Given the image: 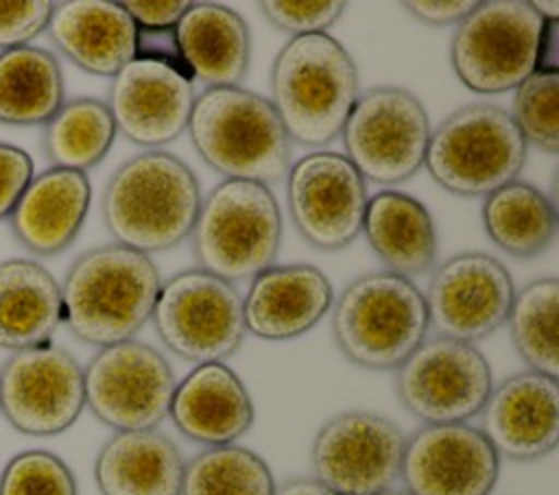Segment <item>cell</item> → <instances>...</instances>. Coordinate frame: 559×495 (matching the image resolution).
<instances>
[{
  "label": "cell",
  "instance_id": "obj_31",
  "mask_svg": "<svg viewBox=\"0 0 559 495\" xmlns=\"http://www.w3.org/2000/svg\"><path fill=\"white\" fill-rule=\"evenodd\" d=\"M559 281L542 277L515 292L507 325L528 371L559 377Z\"/></svg>",
  "mask_w": 559,
  "mask_h": 495
},
{
  "label": "cell",
  "instance_id": "obj_34",
  "mask_svg": "<svg viewBox=\"0 0 559 495\" xmlns=\"http://www.w3.org/2000/svg\"><path fill=\"white\" fill-rule=\"evenodd\" d=\"M0 495H79L72 469L52 451L28 449L0 473Z\"/></svg>",
  "mask_w": 559,
  "mask_h": 495
},
{
  "label": "cell",
  "instance_id": "obj_14",
  "mask_svg": "<svg viewBox=\"0 0 559 495\" xmlns=\"http://www.w3.org/2000/svg\"><path fill=\"white\" fill-rule=\"evenodd\" d=\"M85 408L83 366L57 345L13 351L0 366V412L26 436H57Z\"/></svg>",
  "mask_w": 559,
  "mask_h": 495
},
{
  "label": "cell",
  "instance_id": "obj_27",
  "mask_svg": "<svg viewBox=\"0 0 559 495\" xmlns=\"http://www.w3.org/2000/svg\"><path fill=\"white\" fill-rule=\"evenodd\" d=\"M61 323V286L50 270L26 257L0 262V349L46 345Z\"/></svg>",
  "mask_w": 559,
  "mask_h": 495
},
{
  "label": "cell",
  "instance_id": "obj_38",
  "mask_svg": "<svg viewBox=\"0 0 559 495\" xmlns=\"http://www.w3.org/2000/svg\"><path fill=\"white\" fill-rule=\"evenodd\" d=\"M122 9L129 13L138 31H166L175 28L181 20L183 11L190 7V2L183 0H157V2H144V0H129L120 2Z\"/></svg>",
  "mask_w": 559,
  "mask_h": 495
},
{
  "label": "cell",
  "instance_id": "obj_18",
  "mask_svg": "<svg viewBox=\"0 0 559 495\" xmlns=\"http://www.w3.org/2000/svg\"><path fill=\"white\" fill-rule=\"evenodd\" d=\"M194 96L186 68L162 59L135 57L111 76L107 107L118 133L138 146L155 150L188 129Z\"/></svg>",
  "mask_w": 559,
  "mask_h": 495
},
{
  "label": "cell",
  "instance_id": "obj_22",
  "mask_svg": "<svg viewBox=\"0 0 559 495\" xmlns=\"http://www.w3.org/2000/svg\"><path fill=\"white\" fill-rule=\"evenodd\" d=\"M46 33L76 68L96 76H116L135 59L138 26L120 2H55Z\"/></svg>",
  "mask_w": 559,
  "mask_h": 495
},
{
  "label": "cell",
  "instance_id": "obj_32",
  "mask_svg": "<svg viewBox=\"0 0 559 495\" xmlns=\"http://www.w3.org/2000/svg\"><path fill=\"white\" fill-rule=\"evenodd\" d=\"M269 464L236 443L207 447L186 460L179 495H273Z\"/></svg>",
  "mask_w": 559,
  "mask_h": 495
},
{
  "label": "cell",
  "instance_id": "obj_16",
  "mask_svg": "<svg viewBox=\"0 0 559 495\" xmlns=\"http://www.w3.org/2000/svg\"><path fill=\"white\" fill-rule=\"evenodd\" d=\"M515 297L502 262L480 251H465L441 262L424 292L428 329L435 336L474 345L507 323Z\"/></svg>",
  "mask_w": 559,
  "mask_h": 495
},
{
  "label": "cell",
  "instance_id": "obj_39",
  "mask_svg": "<svg viewBox=\"0 0 559 495\" xmlns=\"http://www.w3.org/2000/svg\"><path fill=\"white\" fill-rule=\"evenodd\" d=\"M476 0H406L402 7L428 26L461 24L476 7Z\"/></svg>",
  "mask_w": 559,
  "mask_h": 495
},
{
  "label": "cell",
  "instance_id": "obj_21",
  "mask_svg": "<svg viewBox=\"0 0 559 495\" xmlns=\"http://www.w3.org/2000/svg\"><path fill=\"white\" fill-rule=\"evenodd\" d=\"M190 440L231 445L253 425V403L242 379L225 362L197 364L177 386L168 410Z\"/></svg>",
  "mask_w": 559,
  "mask_h": 495
},
{
  "label": "cell",
  "instance_id": "obj_13",
  "mask_svg": "<svg viewBox=\"0 0 559 495\" xmlns=\"http://www.w3.org/2000/svg\"><path fill=\"white\" fill-rule=\"evenodd\" d=\"M404 443L400 425L382 414L341 412L314 434L312 478L336 495H380L400 478Z\"/></svg>",
  "mask_w": 559,
  "mask_h": 495
},
{
  "label": "cell",
  "instance_id": "obj_30",
  "mask_svg": "<svg viewBox=\"0 0 559 495\" xmlns=\"http://www.w3.org/2000/svg\"><path fill=\"white\" fill-rule=\"evenodd\" d=\"M118 131L105 100L72 98L44 124L41 146L52 168L85 172L100 164Z\"/></svg>",
  "mask_w": 559,
  "mask_h": 495
},
{
  "label": "cell",
  "instance_id": "obj_10",
  "mask_svg": "<svg viewBox=\"0 0 559 495\" xmlns=\"http://www.w3.org/2000/svg\"><path fill=\"white\" fill-rule=\"evenodd\" d=\"M430 118L421 100L395 85L358 94L341 131L345 157L365 181L393 185L424 168Z\"/></svg>",
  "mask_w": 559,
  "mask_h": 495
},
{
  "label": "cell",
  "instance_id": "obj_5",
  "mask_svg": "<svg viewBox=\"0 0 559 495\" xmlns=\"http://www.w3.org/2000/svg\"><path fill=\"white\" fill-rule=\"evenodd\" d=\"M330 310L338 351L367 371H395L430 331L424 292L391 270L356 277Z\"/></svg>",
  "mask_w": 559,
  "mask_h": 495
},
{
  "label": "cell",
  "instance_id": "obj_9",
  "mask_svg": "<svg viewBox=\"0 0 559 495\" xmlns=\"http://www.w3.org/2000/svg\"><path fill=\"white\" fill-rule=\"evenodd\" d=\"M151 321L164 347L194 364L227 360L247 334L236 286L201 268L179 270L162 283Z\"/></svg>",
  "mask_w": 559,
  "mask_h": 495
},
{
  "label": "cell",
  "instance_id": "obj_1",
  "mask_svg": "<svg viewBox=\"0 0 559 495\" xmlns=\"http://www.w3.org/2000/svg\"><path fill=\"white\" fill-rule=\"evenodd\" d=\"M159 288V270L146 253L116 242L90 249L63 277V323L98 349L131 340L151 321Z\"/></svg>",
  "mask_w": 559,
  "mask_h": 495
},
{
  "label": "cell",
  "instance_id": "obj_8",
  "mask_svg": "<svg viewBox=\"0 0 559 495\" xmlns=\"http://www.w3.org/2000/svg\"><path fill=\"white\" fill-rule=\"evenodd\" d=\"M544 20L526 0H485L454 28L450 63L476 94L515 89L537 70Z\"/></svg>",
  "mask_w": 559,
  "mask_h": 495
},
{
  "label": "cell",
  "instance_id": "obj_17",
  "mask_svg": "<svg viewBox=\"0 0 559 495\" xmlns=\"http://www.w3.org/2000/svg\"><path fill=\"white\" fill-rule=\"evenodd\" d=\"M500 456L469 423L421 425L406 443L400 480L408 495H489Z\"/></svg>",
  "mask_w": 559,
  "mask_h": 495
},
{
  "label": "cell",
  "instance_id": "obj_29",
  "mask_svg": "<svg viewBox=\"0 0 559 495\" xmlns=\"http://www.w3.org/2000/svg\"><path fill=\"white\" fill-rule=\"evenodd\" d=\"M483 225L500 251L531 259L555 242L557 209L533 183L515 179L485 196Z\"/></svg>",
  "mask_w": 559,
  "mask_h": 495
},
{
  "label": "cell",
  "instance_id": "obj_23",
  "mask_svg": "<svg viewBox=\"0 0 559 495\" xmlns=\"http://www.w3.org/2000/svg\"><path fill=\"white\" fill-rule=\"evenodd\" d=\"M92 185L85 172L48 168L31 179L9 216L13 238L33 255L66 251L83 229Z\"/></svg>",
  "mask_w": 559,
  "mask_h": 495
},
{
  "label": "cell",
  "instance_id": "obj_42",
  "mask_svg": "<svg viewBox=\"0 0 559 495\" xmlns=\"http://www.w3.org/2000/svg\"><path fill=\"white\" fill-rule=\"evenodd\" d=\"M380 495H408L406 491H384V493H380Z\"/></svg>",
  "mask_w": 559,
  "mask_h": 495
},
{
  "label": "cell",
  "instance_id": "obj_25",
  "mask_svg": "<svg viewBox=\"0 0 559 495\" xmlns=\"http://www.w3.org/2000/svg\"><path fill=\"white\" fill-rule=\"evenodd\" d=\"M186 460L157 430L116 432L94 460L100 495H179Z\"/></svg>",
  "mask_w": 559,
  "mask_h": 495
},
{
  "label": "cell",
  "instance_id": "obj_36",
  "mask_svg": "<svg viewBox=\"0 0 559 495\" xmlns=\"http://www.w3.org/2000/svg\"><path fill=\"white\" fill-rule=\"evenodd\" d=\"M52 4L50 0L0 2V50L31 46L48 28Z\"/></svg>",
  "mask_w": 559,
  "mask_h": 495
},
{
  "label": "cell",
  "instance_id": "obj_2",
  "mask_svg": "<svg viewBox=\"0 0 559 495\" xmlns=\"http://www.w3.org/2000/svg\"><path fill=\"white\" fill-rule=\"evenodd\" d=\"M199 205L201 188L192 168L155 148L131 157L111 174L100 214L116 244L148 255L186 240Z\"/></svg>",
  "mask_w": 559,
  "mask_h": 495
},
{
  "label": "cell",
  "instance_id": "obj_6",
  "mask_svg": "<svg viewBox=\"0 0 559 495\" xmlns=\"http://www.w3.org/2000/svg\"><path fill=\"white\" fill-rule=\"evenodd\" d=\"M192 253L201 270L229 283L273 266L282 244V212L269 185L223 179L199 205Z\"/></svg>",
  "mask_w": 559,
  "mask_h": 495
},
{
  "label": "cell",
  "instance_id": "obj_19",
  "mask_svg": "<svg viewBox=\"0 0 559 495\" xmlns=\"http://www.w3.org/2000/svg\"><path fill=\"white\" fill-rule=\"evenodd\" d=\"M478 414V430L500 458L539 460L559 443V384L535 371L515 373L491 388Z\"/></svg>",
  "mask_w": 559,
  "mask_h": 495
},
{
  "label": "cell",
  "instance_id": "obj_33",
  "mask_svg": "<svg viewBox=\"0 0 559 495\" xmlns=\"http://www.w3.org/2000/svg\"><path fill=\"white\" fill-rule=\"evenodd\" d=\"M511 118L522 133L526 146L533 144L542 153L559 150V72L535 70L526 76L513 96Z\"/></svg>",
  "mask_w": 559,
  "mask_h": 495
},
{
  "label": "cell",
  "instance_id": "obj_3",
  "mask_svg": "<svg viewBox=\"0 0 559 495\" xmlns=\"http://www.w3.org/2000/svg\"><path fill=\"white\" fill-rule=\"evenodd\" d=\"M271 105L288 135L308 148L334 142L360 94L347 48L328 33L290 37L271 65Z\"/></svg>",
  "mask_w": 559,
  "mask_h": 495
},
{
  "label": "cell",
  "instance_id": "obj_4",
  "mask_svg": "<svg viewBox=\"0 0 559 495\" xmlns=\"http://www.w3.org/2000/svg\"><path fill=\"white\" fill-rule=\"evenodd\" d=\"M197 155L225 179L275 183L290 168V140L269 98L236 87H205L188 120Z\"/></svg>",
  "mask_w": 559,
  "mask_h": 495
},
{
  "label": "cell",
  "instance_id": "obj_11",
  "mask_svg": "<svg viewBox=\"0 0 559 495\" xmlns=\"http://www.w3.org/2000/svg\"><path fill=\"white\" fill-rule=\"evenodd\" d=\"M175 386L168 360L135 338L98 349L83 369L85 406L116 432L155 430L168 416Z\"/></svg>",
  "mask_w": 559,
  "mask_h": 495
},
{
  "label": "cell",
  "instance_id": "obj_24",
  "mask_svg": "<svg viewBox=\"0 0 559 495\" xmlns=\"http://www.w3.org/2000/svg\"><path fill=\"white\" fill-rule=\"evenodd\" d=\"M175 41L190 79L205 87H236L249 72L251 37L238 11L218 2H190Z\"/></svg>",
  "mask_w": 559,
  "mask_h": 495
},
{
  "label": "cell",
  "instance_id": "obj_20",
  "mask_svg": "<svg viewBox=\"0 0 559 495\" xmlns=\"http://www.w3.org/2000/svg\"><path fill=\"white\" fill-rule=\"evenodd\" d=\"M332 283L312 264H282L258 273L242 299L245 329L262 340H290L332 307Z\"/></svg>",
  "mask_w": 559,
  "mask_h": 495
},
{
  "label": "cell",
  "instance_id": "obj_7",
  "mask_svg": "<svg viewBox=\"0 0 559 495\" xmlns=\"http://www.w3.org/2000/svg\"><path fill=\"white\" fill-rule=\"evenodd\" d=\"M526 164V142L511 113L472 102L430 131L424 168L432 181L459 196H487L515 181Z\"/></svg>",
  "mask_w": 559,
  "mask_h": 495
},
{
  "label": "cell",
  "instance_id": "obj_12",
  "mask_svg": "<svg viewBox=\"0 0 559 495\" xmlns=\"http://www.w3.org/2000/svg\"><path fill=\"white\" fill-rule=\"evenodd\" d=\"M493 388L487 358L469 342L426 338L397 369L402 406L424 425L467 423Z\"/></svg>",
  "mask_w": 559,
  "mask_h": 495
},
{
  "label": "cell",
  "instance_id": "obj_15",
  "mask_svg": "<svg viewBox=\"0 0 559 495\" xmlns=\"http://www.w3.org/2000/svg\"><path fill=\"white\" fill-rule=\"evenodd\" d=\"M367 201V181L341 153H308L286 172L293 225L314 249L338 251L352 244L362 229Z\"/></svg>",
  "mask_w": 559,
  "mask_h": 495
},
{
  "label": "cell",
  "instance_id": "obj_37",
  "mask_svg": "<svg viewBox=\"0 0 559 495\" xmlns=\"http://www.w3.org/2000/svg\"><path fill=\"white\" fill-rule=\"evenodd\" d=\"M33 177L31 155L15 144L0 142V220L11 216Z\"/></svg>",
  "mask_w": 559,
  "mask_h": 495
},
{
  "label": "cell",
  "instance_id": "obj_28",
  "mask_svg": "<svg viewBox=\"0 0 559 495\" xmlns=\"http://www.w3.org/2000/svg\"><path fill=\"white\" fill-rule=\"evenodd\" d=\"M66 102L57 57L37 46L0 52V124H46Z\"/></svg>",
  "mask_w": 559,
  "mask_h": 495
},
{
  "label": "cell",
  "instance_id": "obj_41",
  "mask_svg": "<svg viewBox=\"0 0 559 495\" xmlns=\"http://www.w3.org/2000/svg\"><path fill=\"white\" fill-rule=\"evenodd\" d=\"M533 4V9L537 11V15L544 20V22H557L559 20V2H546V0H542V2H531Z\"/></svg>",
  "mask_w": 559,
  "mask_h": 495
},
{
  "label": "cell",
  "instance_id": "obj_26",
  "mask_svg": "<svg viewBox=\"0 0 559 495\" xmlns=\"http://www.w3.org/2000/svg\"><path fill=\"white\" fill-rule=\"evenodd\" d=\"M386 270L413 279L432 270L439 240L430 212L411 194L382 190L367 201L362 229Z\"/></svg>",
  "mask_w": 559,
  "mask_h": 495
},
{
  "label": "cell",
  "instance_id": "obj_40",
  "mask_svg": "<svg viewBox=\"0 0 559 495\" xmlns=\"http://www.w3.org/2000/svg\"><path fill=\"white\" fill-rule=\"evenodd\" d=\"M273 495H336L314 478H293L275 486Z\"/></svg>",
  "mask_w": 559,
  "mask_h": 495
},
{
  "label": "cell",
  "instance_id": "obj_35",
  "mask_svg": "<svg viewBox=\"0 0 559 495\" xmlns=\"http://www.w3.org/2000/svg\"><path fill=\"white\" fill-rule=\"evenodd\" d=\"M262 15L280 31L293 37L319 35L336 24L345 11V2H288V0H264L258 4Z\"/></svg>",
  "mask_w": 559,
  "mask_h": 495
}]
</instances>
